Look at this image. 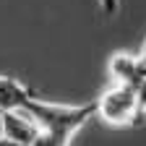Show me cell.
<instances>
[{"mask_svg": "<svg viewBox=\"0 0 146 146\" xmlns=\"http://www.w3.org/2000/svg\"><path fill=\"white\" fill-rule=\"evenodd\" d=\"M141 107L133 86L110 84L94 99V117H99L110 128H133L141 120Z\"/></svg>", "mask_w": 146, "mask_h": 146, "instance_id": "obj_1", "label": "cell"}, {"mask_svg": "<svg viewBox=\"0 0 146 146\" xmlns=\"http://www.w3.org/2000/svg\"><path fill=\"white\" fill-rule=\"evenodd\" d=\"M36 133H39V125H36L24 110H3L0 112V136H5L16 143L31 146Z\"/></svg>", "mask_w": 146, "mask_h": 146, "instance_id": "obj_2", "label": "cell"}, {"mask_svg": "<svg viewBox=\"0 0 146 146\" xmlns=\"http://www.w3.org/2000/svg\"><path fill=\"white\" fill-rule=\"evenodd\" d=\"M107 70H110V78L112 84H120V86H133L141 81V76L146 73V65L138 55H131V52H115L107 63Z\"/></svg>", "mask_w": 146, "mask_h": 146, "instance_id": "obj_3", "label": "cell"}, {"mask_svg": "<svg viewBox=\"0 0 146 146\" xmlns=\"http://www.w3.org/2000/svg\"><path fill=\"white\" fill-rule=\"evenodd\" d=\"M36 94L31 86L13 76H0V112L3 110H24L26 102Z\"/></svg>", "mask_w": 146, "mask_h": 146, "instance_id": "obj_4", "label": "cell"}, {"mask_svg": "<svg viewBox=\"0 0 146 146\" xmlns=\"http://www.w3.org/2000/svg\"><path fill=\"white\" fill-rule=\"evenodd\" d=\"M136 99H138L141 112H146V73L141 76V81L136 84Z\"/></svg>", "mask_w": 146, "mask_h": 146, "instance_id": "obj_5", "label": "cell"}, {"mask_svg": "<svg viewBox=\"0 0 146 146\" xmlns=\"http://www.w3.org/2000/svg\"><path fill=\"white\" fill-rule=\"evenodd\" d=\"M97 3L102 5V11H104L107 16H115V13H117V5H120L117 0H97Z\"/></svg>", "mask_w": 146, "mask_h": 146, "instance_id": "obj_6", "label": "cell"}, {"mask_svg": "<svg viewBox=\"0 0 146 146\" xmlns=\"http://www.w3.org/2000/svg\"><path fill=\"white\" fill-rule=\"evenodd\" d=\"M0 146H24V143H16V141H11L5 136H0Z\"/></svg>", "mask_w": 146, "mask_h": 146, "instance_id": "obj_7", "label": "cell"}, {"mask_svg": "<svg viewBox=\"0 0 146 146\" xmlns=\"http://www.w3.org/2000/svg\"><path fill=\"white\" fill-rule=\"evenodd\" d=\"M138 58H141L143 65H146V42H143V47H141V52H138Z\"/></svg>", "mask_w": 146, "mask_h": 146, "instance_id": "obj_8", "label": "cell"}]
</instances>
